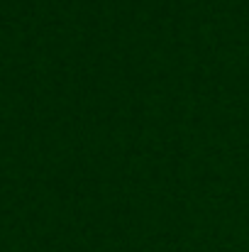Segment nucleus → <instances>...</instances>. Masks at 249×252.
Listing matches in <instances>:
<instances>
[]
</instances>
